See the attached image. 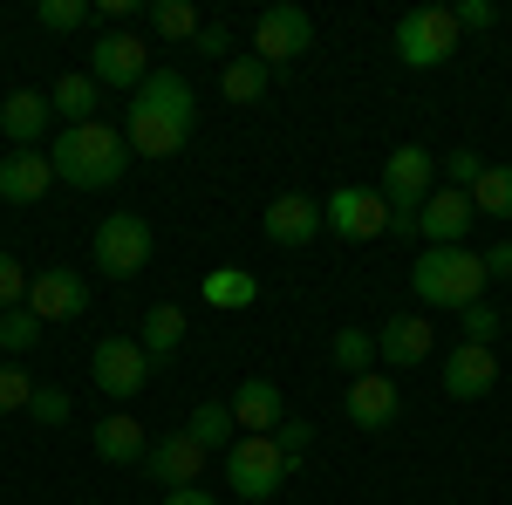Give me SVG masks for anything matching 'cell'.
Here are the masks:
<instances>
[{
    "label": "cell",
    "mask_w": 512,
    "mask_h": 505,
    "mask_svg": "<svg viewBox=\"0 0 512 505\" xmlns=\"http://www.w3.org/2000/svg\"><path fill=\"white\" fill-rule=\"evenodd\" d=\"M151 28H158L164 41H198V28H205V21H198L192 0H158V7H151Z\"/></svg>",
    "instance_id": "obj_30"
},
{
    "label": "cell",
    "mask_w": 512,
    "mask_h": 505,
    "mask_svg": "<svg viewBox=\"0 0 512 505\" xmlns=\"http://www.w3.org/2000/svg\"><path fill=\"white\" fill-rule=\"evenodd\" d=\"M205 465H212V451H205V444H192L185 430L158 437V444H151V458H144V471L158 478L164 492H185V485H198V478H205Z\"/></svg>",
    "instance_id": "obj_15"
},
{
    "label": "cell",
    "mask_w": 512,
    "mask_h": 505,
    "mask_svg": "<svg viewBox=\"0 0 512 505\" xmlns=\"http://www.w3.org/2000/svg\"><path fill=\"white\" fill-rule=\"evenodd\" d=\"M458 14L451 7H410L403 21H396V55H403V69H444L451 55H458Z\"/></svg>",
    "instance_id": "obj_6"
},
{
    "label": "cell",
    "mask_w": 512,
    "mask_h": 505,
    "mask_svg": "<svg viewBox=\"0 0 512 505\" xmlns=\"http://www.w3.org/2000/svg\"><path fill=\"white\" fill-rule=\"evenodd\" d=\"M485 253H472V246H424L417 253V267H410V287H417V301L424 308H451L465 314L485 294Z\"/></svg>",
    "instance_id": "obj_3"
},
{
    "label": "cell",
    "mask_w": 512,
    "mask_h": 505,
    "mask_svg": "<svg viewBox=\"0 0 512 505\" xmlns=\"http://www.w3.org/2000/svg\"><path fill=\"white\" fill-rule=\"evenodd\" d=\"M28 417H35V424H69V396H62V389H48V383H35Z\"/></svg>",
    "instance_id": "obj_37"
},
{
    "label": "cell",
    "mask_w": 512,
    "mask_h": 505,
    "mask_svg": "<svg viewBox=\"0 0 512 505\" xmlns=\"http://www.w3.org/2000/svg\"><path fill=\"white\" fill-rule=\"evenodd\" d=\"M376 192L390 205V233H417V212H424V198L437 192V157L424 151V144H396Z\"/></svg>",
    "instance_id": "obj_4"
},
{
    "label": "cell",
    "mask_w": 512,
    "mask_h": 505,
    "mask_svg": "<svg viewBox=\"0 0 512 505\" xmlns=\"http://www.w3.org/2000/svg\"><path fill=\"white\" fill-rule=\"evenodd\" d=\"M151 355H144V342L137 335H103L96 342V355H89V383L103 389L110 403H130L137 389H151Z\"/></svg>",
    "instance_id": "obj_8"
},
{
    "label": "cell",
    "mask_w": 512,
    "mask_h": 505,
    "mask_svg": "<svg viewBox=\"0 0 512 505\" xmlns=\"http://www.w3.org/2000/svg\"><path fill=\"white\" fill-rule=\"evenodd\" d=\"M485 273H492V280H512V239H499V246L485 253Z\"/></svg>",
    "instance_id": "obj_40"
},
{
    "label": "cell",
    "mask_w": 512,
    "mask_h": 505,
    "mask_svg": "<svg viewBox=\"0 0 512 505\" xmlns=\"http://www.w3.org/2000/svg\"><path fill=\"white\" fill-rule=\"evenodd\" d=\"M137 342H144V355H151V362H164V355H178V349H185V308H171V301H158V308L144 314Z\"/></svg>",
    "instance_id": "obj_23"
},
{
    "label": "cell",
    "mask_w": 512,
    "mask_h": 505,
    "mask_svg": "<svg viewBox=\"0 0 512 505\" xmlns=\"http://www.w3.org/2000/svg\"><path fill=\"white\" fill-rule=\"evenodd\" d=\"M28 403H35V383H28V369L0 362V417H14V410H28Z\"/></svg>",
    "instance_id": "obj_35"
},
{
    "label": "cell",
    "mask_w": 512,
    "mask_h": 505,
    "mask_svg": "<svg viewBox=\"0 0 512 505\" xmlns=\"http://www.w3.org/2000/svg\"><path fill=\"white\" fill-rule=\"evenodd\" d=\"M89 444H96L103 465H144V458H151V430L137 424V417H123V410H117V417H103Z\"/></svg>",
    "instance_id": "obj_21"
},
{
    "label": "cell",
    "mask_w": 512,
    "mask_h": 505,
    "mask_svg": "<svg viewBox=\"0 0 512 505\" xmlns=\"http://www.w3.org/2000/svg\"><path fill=\"white\" fill-rule=\"evenodd\" d=\"M267 82H274V69H267L260 55H239V62H226L219 89H226V103H260V96H267Z\"/></svg>",
    "instance_id": "obj_26"
},
{
    "label": "cell",
    "mask_w": 512,
    "mask_h": 505,
    "mask_svg": "<svg viewBox=\"0 0 512 505\" xmlns=\"http://www.w3.org/2000/svg\"><path fill=\"white\" fill-rule=\"evenodd\" d=\"M478 219H512V164H485V178L472 185Z\"/></svg>",
    "instance_id": "obj_28"
},
{
    "label": "cell",
    "mask_w": 512,
    "mask_h": 505,
    "mask_svg": "<svg viewBox=\"0 0 512 505\" xmlns=\"http://www.w3.org/2000/svg\"><path fill=\"white\" fill-rule=\"evenodd\" d=\"M321 219H328V233L349 239V246H369V239L390 233V205H383V192H369V185H342V192L321 205Z\"/></svg>",
    "instance_id": "obj_10"
},
{
    "label": "cell",
    "mask_w": 512,
    "mask_h": 505,
    "mask_svg": "<svg viewBox=\"0 0 512 505\" xmlns=\"http://www.w3.org/2000/svg\"><path fill=\"white\" fill-rule=\"evenodd\" d=\"M226 410H233L239 437H274V430L287 424V396H280V383H267V376H246V383L226 396Z\"/></svg>",
    "instance_id": "obj_14"
},
{
    "label": "cell",
    "mask_w": 512,
    "mask_h": 505,
    "mask_svg": "<svg viewBox=\"0 0 512 505\" xmlns=\"http://www.w3.org/2000/svg\"><path fill=\"white\" fill-rule=\"evenodd\" d=\"M28 308L41 314V328H48V321H76V314L89 308V280H82L76 267H41L35 280H28Z\"/></svg>",
    "instance_id": "obj_13"
},
{
    "label": "cell",
    "mask_w": 512,
    "mask_h": 505,
    "mask_svg": "<svg viewBox=\"0 0 512 505\" xmlns=\"http://www.w3.org/2000/svg\"><path fill=\"white\" fill-rule=\"evenodd\" d=\"M492 383H499V355L492 349L458 342V349L444 355V396L451 403H478V396H492Z\"/></svg>",
    "instance_id": "obj_17"
},
{
    "label": "cell",
    "mask_w": 512,
    "mask_h": 505,
    "mask_svg": "<svg viewBox=\"0 0 512 505\" xmlns=\"http://www.w3.org/2000/svg\"><path fill=\"white\" fill-rule=\"evenodd\" d=\"M192 123H198L192 82L178 76V69H151V82L130 96V123H123V137H130V151H137V157H178L185 144H192Z\"/></svg>",
    "instance_id": "obj_1"
},
{
    "label": "cell",
    "mask_w": 512,
    "mask_h": 505,
    "mask_svg": "<svg viewBox=\"0 0 512 505\" xmlns=\"http://www.w3.org/2000/svg\"><path fill=\"white\" fill-rule=\"evenodd\" d=\"M478 226V205H472V192H431L424 198V212H417V233L431 239V246H465V233Z\"/></svg>",
    "instance_id": "obj_16"
},
{
    "label": "cell",
    "mask_w": 512,
    "mask_h": 505,
    "mask_svg": "<svg viewBox=\"0 0 512 505\" xmlns=\"http://www.w3.org/2000/svg\"><path fill=\"white\" fill-rule=\"evenodd\" d=\"M192 48H198V55H226V48H233V35H226V28H198Z\"/></svg>",
    "instance_id": "obj_41"
},
{
    "label": "cell",
    "mask_w": 512,
    "mask_h": 505,
    "mask_svg": "<svg viewBox=\"0 0 512 505\" xmlns=\"http://www.w3.org/2000/svg\"><path fill=\"white\" fill-rule=\"evenodd\" d=\"M28 280H35V273L21 267L14 253H0V314H7V308H28Z\"/></svg>",
    "instance_id": "obj_34"
},
{
    "label": "cell",
    "mask_w": 512,
    "mask_h": 505,
    "mask_svg": "<svg viewBox=\"0 0 512 505\" xmlns=\"http://www.w3.org/2000/svg\"><path fill=\"white\" fill-rule=\"evenodd\" d=\"M89 76H96V89H144L151 82V48L137 35H103L96 41V55H89Z\"/></svg>",
    "instance_id": "obj_12"
},
{
    "label": "cell",
    "mask_w": 512,
    "mask_h": 505,
    "mask_svg": "<svg viewBox=\"0 0 512 505\" xmlns=\"http://www.w3.org/2000/svg\"><path fill=\"white\" fill-rule=\"evenodd\" d=\"M437 328L424 321V314H396V321H383V335H376V355L390 362V369H417L424 355H431Z\"/></svg>",
    "instance_id": "obj_19"
},
{
    "label": "cell",
    "mask_w": 512,
    "mask_h": 505,
    "mask_svg": "<svg viewBox=\"0 0 512 505\" xmlns=\"http://www.w3.org/2000/svg\"><path fill=\"white\" fill-rule=\"evenodd\" d=\"M437 171L451 178V192H472L478 178H485V157H478V151H451L444 164H437Z\"/></svg>",
    "instance_id": "obj_36"
},
{
    "label": "cell",
    "mask_w": 512,
    "mask_h": 505,
    "mask_svg": "<svg viewBox=\"0 0 512 505\" xmlns=\"http://www.w3.org/2000/svg\"><path fill=\"white\" fill-rule=\"evenodd\" d=\"M451 14H458V28H465V35H485V28H499V7H492V0H458Z\"/></svg>",
    "instance_id": "obj_38"
},
{
    "label": "cell",
    "mask_w": 512,
    "mask_h": 505,
    "mask_svg": "<svg viewBox=\"0 0 512 505\" xmlns=\"http://www.w3.org/2000/svg\"><path fill=\"white\" fill-rule=\"evenodd\" d=\"M89 14H96L89 0H41L35 7V21L48 35H76V28H89Z\"/></svg>",
    "instance_id": "obj_32"
},
{
    "label": "cell",
    "mask_w": 512,
    "mask_h": 505,
    "mask_svg": "<svg viewBox=\"0 0 512 505\" xmlns=\"http://www.w3.org/2000/svg\"><path fill=\"white\" fill-rule=\"evenodd\" d=\"M48 103H55V117L89 123V117H96V76H76V69H69V76L48 89Z\"/></svg>",
    "instance_id": "obj_27"
},
{
    "label": "cell",
    "mask_w": 512,
    "mask_h": 505,
    "mask_svg": "<svg viewBox=\"0 0 512 505\" xmlns=\"http://www.w3.org/2000/svg\"><path fill=\"white\" fill-rule=\"evenodd\" d=\"M198 294H205L212 308L233 314V308H253V301H260V280H253L246 267H212L205 280H198Z\"/></svg>",
    "instance_id": "obj_24"
},
{
    "label": "cell",
    "mask_w": 512,
    "mask_h": 505,
    "mask_svg": "<svg viewBox=\"0 0 512 505\" xmlns=\"http://www.w3.org/2000/svg\"><path fill=\"white\" fill-rule=\"evenodd\" d=\"M499 328H506V321H499V308H485V301H472V308L458 314V342H472V349H492Z\"/></svg>",
    "instance_id": "obj_33"
},
{
    "label": "cell",
    "mask_w": 512,
    "mask_h": 505,
    "mask_svg": "<svg viewBox=\"0 0 512 505\" xmlns=\"http://www.w3.org/2000/svg\"><path fill=\"white\" fill-rule=\"evenodd\" d=\"M48 185H55L48 151H7L0 157V198H7V205H35Z\"/></svg>",
    "instance_id": "obj_20"
},
{
    "label": "cell",
    "mask_w": 512,
    "mask_h": 505,
    "mask_svg": "<svg viewBox=\"0 0 512 505\" xmlns=\"http://www.w3.org/2000/svg\"><path fill=\"white\" fill-rule=\"evenodd\" d=\"M328 355H335V369H342V376H369V362H376V335H362V328H342V335H335V342H328Z\"/></svg>",
    "instance_id": "obj_29"
},
{
    "label": "cell",
    "mask_w": 512,
    "mask_h": 505,
    "mask_svg": "<svg viewBox=\"0 0 512 505\" xmlns=\"http://www.w3.org/2000/svg\"><path fill=\"white\" fill-rule=\"evenodd\" d=\"M178 430H185L192 444H205V451H233V444H239V424H233V410H226V403H198Z\"/></svg>",
    "instance_id": "obj_25"
},
{
    "label": "cell",
    "mask_w": 512,
    "mask_h": 505,
    "mask_svg": "<svg viewBox=\"0 0 512 505\" xmlns=\"http://www.w3.org/2000/svg\"><path fill=\"white\" fill-rule=\"evenodd\" d=\"M151 219H137V212H110L103 226H96V239H89V260H96V273H110V280H137V273L151 267Z\"/></svg>",
    "instance_id": "obj_5"
},
{
    "label": "cell",
    "mask_w": 512,
    "mask_h": 505,
    "mask_svg": "<svg viewBox=\"0 0 512 505\" xmlns=\"http://www.w3.org/2000/svg\"><path fill=\"white\" fill-rule=\"evenodd\" d=\"M294 478V458L280 451L274 437H239L233 451H226V485H233L239 499H253V505H267Z\"/></svg>",
    "instance_id": "obj_7"
},
{
    "label": "cell",
    "mask_w": 512,
    "mask_h": 505,
    "mask_svg": "<svg viewBox=\"0 0 512 505\" xmlns=\"http://www.w3.org/2000/svg\"><path fill=\"white\" fill-rule=\"evenodd\" d=\"M315 48V21L294 7V0H280V7H267L260 21H253V55L267 62V69H287V62H301Z\"/></svg>",
    "instance_id": "obj_9"
},
{
    "label": "cell",
    "mask_w": 512,
    "mask_h": 505,
    "mask_svg": "<svg viewBox=\"0 0 512 505\" xmlns=\"http://www.w3.org/2000/svg\"><path fill=\"white\" fill-rule=\"evenodd\" d=\"M164 505H219L212 492H198V485H185V492H164Z\"/></svg>",
    "instance_id": "obj_42"
},
{
    "label": "cell",
    "mask_w": 512,
    "mask_h": 505,
    "mask_svg": "<svg viewBox=\"0 0 512 505\" xmlns=\"http://www.w3.org/2000/svg\"><path fill=\"white\" fill-rule=\"evenodd\" d=\"M274 444H280V451H287V458H294V465H301V451L315 444V424H301V417H287V424L274 430Z\"/></svg>",
    "instance_id": "obj_39"
},
{
    "label": "cell",
    "mask_w": 512,
    "mask_h": 505,
    "mask_svg": "<svg viewBox=\"0 0 512 505\" xmlns=\"http://www.w3.org/2000/svg\"><path fill=\"white\" fill-rule=\"evenodd\" d=\"M48 117H55V103L35 96V89H14V96L0 103V130H7V144H14V151H35V137L48 130Z\"/></svg>",
    "instance_id": "obj_22"
},
{
    "label": "cell",
    "mask_w": 512,
    "mask_h": 505,
    "mask_svg": "<svg viewBox=\"0 0 512 505\" xmlns=\"http://www.w3.org/2000/svg\"><path fill=\"white\" fill-rule=\"evenodd\" d=\"M260 233L274 239V246H308L315 233H328V219H321V205L308 192H280L267 205V219H260Z\"/></svg>",
    "instance_id": "obj_18"
},
{
    "label": "cell",
    "mask_w": 512,
    "mask_h": 505,
    "mask_svg": "<svg viewBox=\"0 0 512 505\" xmlns=\"http://www.w3.org/2000/svg\"><path fill=\"white\" fill-rule=\"evenodd\" d=\"M41 342V314L35 308H7L0 314V349L7 355H28Z\"/></svg>",
    "instance_id": "obj_31"
},
{
    "label": "cell",
    "mask_w": 512,
    "mask_h": 505,
    "mask_svg": "<svg viewBox=\"0 0 512 505\" xmlns=\"http://www.w3.org/2000/svg\"><path fill=\"white\" fill-rule=\"evenodd\" d=\"M342 417H349L355 430H369V437H383V430H396V417H403V389H396L383 369H369V376H355V383L342 389Z\"/></svg>",
    "instance_id": "obj_11"
},
{
    "label": "cell",
    "mask_w": 512,
    "mask_h": 505,
    "mask_svg": "<svg viewBox=\"0 0 512 505\" xmlns=\"http://www.w3.org/2000/svg\"><path fill=\"white\" fill-rule=\"evenodd\" d=\"M48 164H55V178L76 185V192H110L123 171H130V137H123L117 123H103V117L69 123V130L55 137Z\"/></svg>",
    "instance_id": "obj_2"
}]
</instances>
